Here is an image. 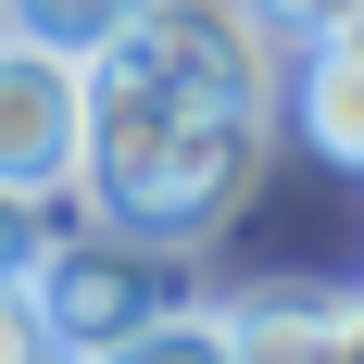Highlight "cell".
<instances>
[{"instance_id":"cell-10","label":"cell","mask_w":364,"mask_h":364,"mask_svg":"<svg viewBox=\"0 0 364 364\" xmlns=\"http://www.w3.org/2000/svg\"><path fill=\"white\" fill-rule=\"evenodd\" d=\"M0 364H63V339L38 327V301H26V277H0Z\"/></svg>"},{"instance_id":"cell-8","label":"cell","mask_w":364,"mask_h":364,"mask_svg":"<svg viewBox=\"0 0 364 364\" xmlns=\"http://www.w3.org/2000/svg\"><path fill=\"white\" fill-rule=\"evenodd\" d=\"M75 201H38V188H0V277H26L38 252H50V226H63Z\"/></svg>"},{"instance_id":"cell-3","label":"cell","mask_w":364,"mask_h":364,"mask_svg":"<svg viewBox=\"0 0 364 364\" xmlns=\"http://www.w3.org/2000/svg\"><path fill=\"white\" fill-rule=\"evenodd\" d=\"M75 176H88V63L0 38V188L75 201Z\"/></svg>"},{"instance_id":"cell-4","label":"cell","mask_w":364,"mask_h":364,"mask_svg":"<svg viewBox=\"0 0 364 364\" xmlns=\"http://www.w3.org/2000/svg\"><path fill=\"white\" fill-rule=\"evenodd\" d=\"M214 327H226L239 364H339L352 289H327V277H252V289L214 301Z\"/></svg>"},{"instance_id":"cell-11","label":"cell","mask_w":364,"mask_h":364,"mask_svg":"<svg viewBox=\"0 0 364 364\" xmlns=\"http://www.w3.org/2000/svg\"><path fill=\"white\" fill-rule=\"evenodd\" d=\"M339 364H364V289H352V327H339Z\"/></svg>"},{"instance_id":"cell-1","label":"cell","mask_w":364,"mask_h":364,"mask_svg":"<svg viewBox=\"0 0 364 364\" xmlns=\"http://www.w3.org/2000/svg\"><path fill=\"white\" fill-rule=\"evenodd\" d=\"M264 139H277L264 113L201 101V88H176V75L101 50V63H88V176H75V201H88L101 226H139V239L201 252V239L252 201Z\"/></svg>"},{"instance_id":"cell-7","label":"cell","mask_w":364,"mask_h":364,"mask_svg":"<svg viewBox=\"0 0 364 364\" xmlns=\"http://www.w3.org/2000/svg\"><path fill=\"white\" fill-rule=\"evenodd\" d=\"M101 364H239V352H226L214 301H188V314H164V327H139L126 352H101Z\"/></svg>"},{"instance_id":"cell-2","label":"cell","mask_w":364,"mask_h":364,"mask_svg":"<svg viewBox=\"0 0 364 364\" xmlns=\"http://www.w3.org/2000/svg\"><path fill=\"white\" fill-rule=\"evenodd\" d=\"M26 301H38V327L63 339V364H101V352H126L139 327L188 314L201 277H188L176 239H139V226L63 214V226H50V252L26 264Z\"/></svg>"},{"instance_id":"cell-9","label":"cell","mask_w":364,"mask_h":364,"mask_svg":"<svg viewBox=\"0 0 364 364\" xmlns=\"http://www.w3.org/2000/svg\"><path fill=\"white\" fill-rule=\"evenodd\" d=\"M252 13L289 38V50H314V38H352V26H364V0H252Z\"/></svg>"},{"instance_id":"cell-6","label":"cell","mask_w":364,"mask_h":364,"mask_svg":"<svg viewBox=\"0 0 364 364\" xmlns=\"http://www.w3.org/2000/svg\"><path fill=\"white\" fill-rule=\"evenodd\" d=\"M151 0H0V38H38V50H75V63H101L139 38Z\"/></svg>"},{"instance_id":"cell-5","label":"cell","mask_w":364,"mask_h":364,"mask_svg":"<svg viewBox=\"0 0 364 364\" xmlns=\"http://www.w3.org/2000/svg\"><path fill=\"white\" fill-rule=\"evenodd\" d=\"M289 126L327 151V164H352V176H364V26L289 50Z\"/></svg>"}]
</instances>
